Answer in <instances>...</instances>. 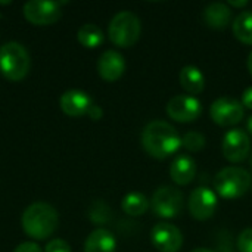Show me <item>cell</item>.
Instances as JSON below:
<instances>
[{
	"instance_id": "5b68a950",
	"label": "cell",
	"mask_w": 252,
	"mask_h": 252,
	"mask_svg": "<svg viewBox=\"0 0 252 252\" xmlns=\"http://www.w3.org/2000/svg\"><path fill=\"white\" fill-rule=\"evenodd\" d=\"M142 32V24L137 15L130 10L118 12L109 22V40L118 47H131L137 43Z\"/></svg>"
},
{
	"instance_id": "603a6c76",
	"label": "cell",
	"mask_w": 252,
	"mask_h": 252,
	"mask_svg": "<svg viewBox=\"0 0 252 252\" xmlns=\"http://www.w3.org/2000/svg\"><path fill=\"white\" fill-rule=\"evenodd\" d=\"M236 245L241 252H252V227L241 232Z\"/></svg>"
},
{
	"instance_id": "cb8c5ba5",
	"label": "cell",
	"mask_w": 252,
	"mask_h": 252,
	"mask_svg": "<svg viewBox=\"0 0 252 252\" xmlns=\"http://www.w3.org/2000/svg\"><path fill=\"white\" fill-rule=\"evenodd\" d=\"M44 252H71V247L63 239H52L46 245Z\"/></svg>"
},
{
	"instance_id": "44dd1931",
	"label": "cell",
	"mask_w": 252,
	"mask_h": 252,
	"mask_svg": "<svg viewBox=\"0 0 252 252\" xmlns=\"http://www.w3.org/2000/svg\"><path fill=\"white\" fill-rule=\"evenodd\" d=\"M233 34L235 37L245 43V44H251L252 46V12L251 10H245L241 12L235 21H233Z\"/></svg>"
},
{
	"instance_id": "8fae6325",
	"label": "cell",
	"mask_w": 252,
	"mask_h": 252,
	"mask_svg": "<svg viewBox=\"0 0 252 252\" xmlns=\"http://www.w3.org/2000/svg\"><path fill=\"white\" fill-rule=\"evenodd\" d=\"M251 151V139L247 131L241 128L229 130L223 139V155L230 162H242Z\"/></svg>"
},
{
	"instance_id": "e0dca14e",
	"label": "cell",
	"mask_w": 252,
	"mask_h": 252,
	"mask_svg": "<svg viewBox=\"0 0 252 252\" xmlns=\"http://www.w3.org/2000/svg\"><path fill=\"white\" fill-rule=\"evenodd\" d=\"M204 19L208 27L221 30L226 28L232 21V10L226 3L214 1L204 9Z\"/></svg>"
},
{
	"instance_id": "2e32d148",
	"label": "cell",
	"mask_w": 252,
	"mask_h": 252,
	"mask_svg": "<svg viewBox=\"0 0 252 252\" xmlns=\"http://www.w3.org/2000/svg\"><path fill=\"white\" fill-rule=\"evenodd\" d=\"M117 241L115 236L106 229L93 230L84 244V252H115Z\"/></svg>"
},
{
	"instance_id": "83f0119b",
	"label": "cell",
	"mask_w": 252,
	"mask_h": 252,
	"mask_svg": "<svg viewBox=\"0 0 252 252\" xmlns=\"http://www.w3.org/2000/svg\"><path fill=\"white\" fill-rule=\"evenodd\" d=\"M248 4V0H241V1H235V0H230L227 3V6H233V7H244Z\"/></svg>"
},
{
	"instance_id": "4fadbf2b",
	"label": "cell",
	"mask_w": 252,
	"mask_h": 252,
	"mask_svg": "<svg viewBox=\"0 0 252 252\" xmlns=\"http://www.w3.org/2000/svg\"><path fill=\"white\" fill-rule=\"evenodd\" d=\"M59 105L63 114H66L68 117H83L87 115L90 108L93 106V100L92 97L83 92V90H66L61 99H59Z\"/></svg>"
},
{
	"instance_id": "ba28073f",
	"label": "cell",
	"mask_w": 252,
	"mask_h": 252,
	"mask_svg": "<svg viewBox=\"0 0 252 252\" xmlns=\"http://www.w3.org/2000/svg\"><path fill=\"white\" fill-rule=\"evenodd\" d=\"M202 112L201 102L190 94H177L167 103V115L177 123H193Z\"/></svg>"
},
{
	"instance_id": "5bb4252c",
	"label": "cell",
	"mask_w": 252,
	"mask_h": 252,
	"mask_svg": "<svg viewBox=\"0 0 252 252\" xmlns=\"http://www.w3.org/2000/svg\"><path fill=\"white\" fill-rule=\"evenodd\" d=\"M126 71L124 56L117 50H106L100 55L97 61V72L105 81H117L123 77Z\"/></svg>"
},
{
	"instance_id": "4dcf8cb0",
	"label": "cell",
	"mask_w": 252,
	"mask_h": 252,
	"mask_svg": "<svg viewBox=\"0 0 252 252\" xmlns=\"http://www.w3.org/2000/svg\"><path fill=\"white\" fill-rule=\"evenodd\" d=\"M192 252H213V251H210V250H207V248H196V250H193Z\"/></svg>"
},
{
	"instance_id": "836d02e7",
	"label": "cell",
	"mask_w": 252,
	"mask_h": 252,
	"mask_svg": "<svg viewBox=\"0 0 252 252\" xmlns=\"http://www.w3.org/2000/svg\"><path fill=\"white\" fill-rule=\"evenodd\" d=\"M251 188H252V185H251Z\"/></svg>"
},
{
	"instance_id": "9a60e30c",
	"label": "cell",
	"mask_w": 252,
	"mask_h": 252,
	"mask_svg": "<svg viewBox=\"0 0 252 252\" xmlns=\"http://www.w3.org/2000/svg\"><path fill=\"white\" fill-rule=\"evenodd\" d=\"M196 176V164L189 155L177 157L170 165V177L179 186H186L193 182Z\"/></svg>"
},
{
	"instance_id": "d6986e66",
	"label": "cell",
	"mask_w": 252,
	"mask_h": 252,
	"mask_svg": "<svg viewBox=\"0 0 252 252\" xmlns=\"http://www.w3.org/2000/svg\"><path fill=\"white\" fill-rule=\"evenodd\" d=\"M149 201L148 198L140 192H130L127 193L121 201V208L127 216L131 217H140L148 211Z\"/></svg>"
},
{
	"instance_id": "484cf974",
	"label": "cell",
	"mask_w": 252,
	"mask_h": 252,
	"mask_svg": "<svg viewBox=\"0 0 252 252\" xmlns=\"http://www.w3.org/2000/svg\"><path fill=\"white\" fill-rule=\"evenodd\" d=\"M242 106L248 108V109H252V87H248L244 94H242Z\"/></svg>"
},
{
	"instance_id": "7a4b0ae2",
	"label": "cell",
	"mask_w": 252,
	"mask_h": 252,
	"mask_svg": "<svg viewBox=\"0 0 252 252\" xmlns=\"http://www.w3.org/2000/svg\"><path fill=\"white\" fill-rule=\"evenodd\" d=\"M21 224L27 236L44 241L58 229L59 216L52 205L46 202H34L22 213Z\"/></svg>"
},
{
	"instance_id": "ac0fdd59",
	"label": "cell",
	"mask_w": 252,
	"mask_h": 252,
	"mask_svg": "<svg viewBox=\"0 0 252 252\" xmlns=\"http://www.w3.org/2000/svg\"><path fill=\"white\" fill-rule=\"evenodd\" d=\"M179 80H180L182 87L189 94H199L205 89V77L198 66L188 65V66L182 68V71L179 74Z\"/></svg>"
},
{
	"instance_id": "30bf717a",
	"label": "cell",
	"mask_w": 252,
	"mask_h": 252,
	"mask_svg": "<svg viewBox=\"0 0 252 252\" xmlns=\"http://www.w3.org/2000/svg\"><path fill=\"white\" fill-rule=\"evenodd\" d=\"M189 213L193 219L204 221L214 216L219 207L217 193L210 188H196L189 196Z\"/></svg>"
},
{
	"instance_id": "d4e9b609",
	"label": "cell",
	"mask_w": 252,
	"mask_h": 252,
	"mask_svg": "<svg viewBox=\"0 0 252 252\" xmlns=\"http://www.w3.org/2000/svg\"><path fill=\"white\" fill-rule=\"evenodd\" d=\"M13 252H43V251H41V248H40L37 244H34V242H22L21 245H18V247L15 248V251Z\"/></svg>"
},
{
	"instance_id": "ffe728a7",
	"label": "cell",
	"mask_w": 252,
	"mask_h": 252,
	"mask_svg": "<svg viewBox=\"0 0 252 252\" xmlns=\"http://www.w3.org/2000/svg\"><path fill=\"white\" fill-rule=\"evenodd\" d=\"M103 31L94 24H84L77 32L78 43L86 49H96L103 43Z\"/></svg>"
},
{
	"instance_id": "8992f818",
	"label": "cell",
	"mask_w": 252,
	"mask_h": 252,
	"mask_svg": "<svg viewBox=\"0 0 252 252\" xmlns=\"http://www.w3.org/2000/svg\"><path fill=\"white\" fill-rule=\"evenodd\" d=\"M183 193L173 186L158 188L151 199V208L161 219H174L183 210Z\"/></svg>"
},
{
	"instance_id": "277c9868",
	"label": "cell",
	"mask_w": 252,
	"mask_h": 252,
	"mask_svg": "<svg viewBox=\"0 0 252 252\" xmlns=\"http://www.w3.org/2000/svg\"><path fill=\"white\" fill-rule=\"evenodd\" d=\"M30 66L31 59L22 44L9 41L0 47V72L4 78L19 81L27 77Z\"/></svg>"
},
{
	"instance_id": "7402d4cb",
	"label": "cell",
	"mask_w": 252,
	"mask_h": 252,
	"mask_svg": "<svg viewBox=\"0 0 252 252\" xmlns=\"http://www.w3.org/2000/svg\"><path fill=\"white\" fill-rule=\"evenodd\" d=\"M207 139L199 131H188L182 137V146L189 152H199L205 148Z\"/></svg>"
},
{
	"instance_id": "7c38bea8",
	"label": "cell",
	"mask_w": 252,
	"mask_h": 252,
	"mask_svg": "<svg viewBox=\"0 0 252 252\" xmlns=\"http://www.w3.org/2000/svg\"><path fill=\"white\" fill-rule=\"evenodd\" d=\"M151 241L159 252H177L183 245V235L174 224L162 221L154 226Z\"/></svg>"
},
{
	"instance_id": "3957f363",
	"label": "cell",
	"mask_w": 252,
	"mask_h": 252,
	"mask_svg": "<svg viewBox=\"0 0 252 252\" xmlns=\"http://www.w3.org/2000/svg\"><path fill=\"white\" fill-rule=\"evenodd\" d=\"M251 174L242 167H226L214 179V189L219 196L233 201L244 196L251 189Z\"/></svg>"
},
{
	"instance_id": "f546056e",
	"label": "cell",
	"mask_w": 252,
	"mask_h": 252,
	"mask_svg": "<svg viewBox=\"0 0 252 252\" xmlns=\"http://www.w3.org/2000/svg\"><path fill=\"white\" fill-rule=\"evenodd\" d=\"M248 131H250V134L252 136V115L250 117V120H248Z\"/></svg>"
},
{
	"instance_id": "d6a6232c",
	"label": "cell",
	"mask_w": 252,
	"mask_h": 252,
	"mask_svg": "<svg viewBox=\"0 0 252 252\" xmlns=\"http://www.w3.org/2000/svg\"><path fill=\"white\" fill-rule=\"evenodd\" d=\"M250 164H251V168H252V155H251V161H250Z\"/></svg>"
},
{
	"instance_id": "4316f807",
	"label": "cell",
	"mask_w": 252,
	"mask_h": 252,
	"mask_svg": "<svg viewBox=\"0 0 252 252\" xmlns=\"http://www.w3.org/2000/svg\"><path fill=\"white\" fill-rule=\"evenodd\" d=\"M102 109L99 108V106H96V105H93L92 108H90V111H89V117L92 118V120H100L102 118Z\"/></svg>"
},
{
	"instance_id": "6da1fadb",
	"label": "cell",
	"mask_w": 252,
	"mask_h": 252,
	"mask_svg": "<svg viewBox=\"0 0 252 252\" xmlns=\"http://www.w3.org/2000/svg\"><path fill=\"white\" fill-rule=\"evenodd\" d=\"M142 146L152 158L164 159L180 149L182 137L170 123L151 121L142 131Z\"/></svg>"
},
{
	"instance_id": "9c48e42d",
	"label": "cell",
	"mask_w": 252,
	"mask_h": 252,
	"mask_svg": "<svg viewBox=\"0 0 252 252\" xmlns=\"http://www.w3.org/2000/svg\"><path fill=\"white\" fill-rule=\"evenodd\" d=\"M24 16L34 25H52L61 18V3L49 0H30L24 4Z\"/></svg>"
},
{
	"instance_id": "52a82bcc",
	"label": "cell",
	"mask_w": 252,
	"mask_h": 252,
	"mask_svg": "<svg viewBox=\"0 0 252 252\" xmlns=\"http://www.w3.org/2000/svg\"><path fill=\"white\" fill-rule=\"evenodd\" d=\"M210 117L220 127L236 126L244 118V106L233 97H219L210 106Z\"/></svg>"
},
{
	"instance_id": "1f68e13d",
	"label": "cell",
	"mask_w": 252,
	"mask_h": 252,
	"mask_svg": "<svg viewBox=\"0 0 252 252\" xmlns=\"http://www.w3.org/2000/svg\"><path fill=\"white\" fill-rule=\"evenodd\" d=\"M12 1H0V4H10Z\"/></svg>"
},
{
	"instance_id": "f1b7e54d",
	"label": "cell",
	"mask_w": 252,
	"mask_h": 252,
	"mask_svg": "<svg viewBox=\"0 0 252 252\" xmlns=\"http://www.w3.org/2000/svg\"><path fill=\"white\" fill-rule=\"evenodd\" d=\"M248 71H250V74H251L252 77V50L251 53L248 55Z\"/></svg>"
}]
</instances>
